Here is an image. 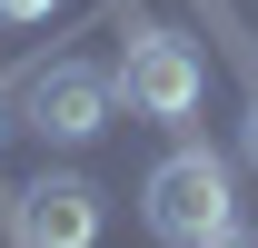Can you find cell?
<instances>
[{
  "label": "cell",
  "instance_id": "6da1fadb",
  "mask_svg": "<svg viewBox=\"0 0 258 248\" xmlns=\"http://www.w3.org/2000/svg\"><path fill=\"white\" fill-rule=\"evenodd\" d=\"M139 218H149V238H169V248H199L209 228H228V218H238L228 159L219 149H169L159 169H149V189H139Z\"/></svg>",
  "mask_w": 258,
  "mask_h": 248
},
{
  "label": "cell",
  "instance_id": "7a4b0ae2",
  "mask_svg": "<svg viewBox=\"0 0 258 248\" xmlns=\"http://www.w3.org/2000/svg\"><path fill=\"white\" fill-rule=\"evenodd\" d=\"M199 90H209V70H199V50L179 30H139L119 50V99L139 109V119H189Z\"/></svg>",
  "mask_w": 258,
  "mask_h": 248
},
{
  "label": "cell",
  "instance_id": "3957f363",
  "mask_svg": "<svg viewBox=\"0 0 258 248\" xmlns=\"http://www.w3.org/2000/svg\"><path fill=\"white\" fill-rule=\"evenodd\" d=\"M119 109V70H90V60H50L30 80V129L60 139V149H90Z\"/></svg>",
  "mask_w": 258,
  "mask_h": 248
},
{
  "label": "cell",
  "instance_id": "277c9868",
  "mask_svg": "<svg viewBox=\"0 0 258 248\" xmlns=\"http://www.w3.org/2000/svg\"><path fill=\"white\" fill-rule=\"evenodd\" d=\"M99 228H109V199L90 179L50 169V179L20 189V248H99Z\"/></svg>",
  "mask_w": 258,
  "mask_h": 248
},
{
  "label": "cell",
  "instance_id": "5b68a950",
  "mask_svg": "<svg viewBox=\"0 0 258 248\" xmlns=\"http://www.w3.org/2000/svg\"><path fill=\"white\" fill-rule=\"evenodd\" d=\"M60 0H0V30H30V20H50Z\"/></svg>",
  "mask_w": 258,
  "mask_h": 248
},
{
  "label": "cell",
  "instance_id": "8992f818",
  "mask_svg": "<svg viewBox=\"0 0 258 248\" xmlns=\"http://www.w3.org/2000/svg\"><path fill=\"white\" fill-rule=\"evenodd\" d=\"M199 248H258V238H248V228H238V218H228V228H209V238H199Z\"/></svg>",
  "mask_w": 258,
  "mask_h": 248
},
{
  "label": "cell",
  "instance_id": "52a82bcc",
  "mask_svg": "<svg viewBox=\"0 0 258 248\" xmlns=\"http://www.w3.org/2000/svg\"><path fill=\"white\" fill-rule=\"evenodd\" d=\"M248 159H258V99H248Z\"/></svg>",
  "mask_w": 258,
  "mask_h": 248
},
{
  "label": "cell",
  "instance_id": "ba28073f",
  "mask_svg": "<svg viewBox=\"0 0 258 248\" xmlns=\"http://www.w3.org/2000/svg\"><path fill=\"white\" fill-rule=\"evenodd\" d=\"M0 129H10V119H0Z\"/></svg>",
  "mask_w": 258,
  "mask_h": 248
}]
</instances>
